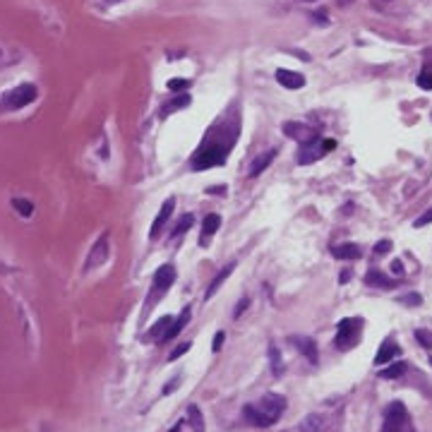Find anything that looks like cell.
<instances>
[{"label": "cell", "mask_w": 432, "mask_h": 432, "mask_svg": "<svg viewBox=\"0 0 432 432\" xmlns=\"http://www.w3.org/2000/svg\"><path fill=\"white\" fill-rule=\"evenodd\" d=\"M348 279H350V271H348V269H346V271H341V276H339V281H341V284H346Z\"/></svg>", "instance_id": "40"}, {"label": "cell", "mask_w": 432, "mask_h": 432, "mask_svg": "<svg viewBox=\"0 0 432 432\" xmlns=\"http://www.w3.org/2000/svg\"><path fill=\"white\" fill-rule=\"evenodd\" d=\"M187 87H190V82H187V80H180V77L168 82V89H171V92H180V89H187Z\"/></svg>", "instance_id": "29"}, {"label": "cell", "mask_w": 432, "mask_h": 432, "mask_svg": "<svg viewBox=\"0 0 432 432\" xmlns=\"http://www.w3.org/2000/svg\"><path fill=\"white\" fill-rule=\"evenodd\" d=\"M286 408V399L279 394H264L257 404H250L243 408V415L252 427H269L274 425Z\"/></svg>", "instance_id": "2"}, {"label": "cell", "mask_w": 432, "mask_h": 432, "mask_svg": "<svg viewBox=\"0 0 432 432\" xmlns=\"http://www.w3.org/2000/svg\"><path fill=\"white\" fill-rule=\"evenodd\" d=\"M269 365H271L274 377H281V372H284V360H281V350L276 348V346H269Z\"/></svg>", "instance_id": "24"}, {"label": "cell", "mask_w": 432, "mask_h": 432, "mask_svg": "<svg viewBox=\"0 0 432 432\" xmlns=\"http://www.w3.org/2000/svg\"><path fill=\"white\" fill-rule=\"evenodd\" d=\"M406 370H408V365H406V363H394V365H389L386 370H382V372H379V377H384V379H396V377H401Z\"/></svg>", "instance_id": "27"}, {"label": "cell", "mask_w": 432, "mask_h": 432, "mask_svg": "<svg viewBox=\"0 0 432 432\" xmlns=\"http://www.w3.org/2000/svg\"><path fill=\"white\" fill-rule=\"evenodd\" d=\"M284 135H288L295 142H300V147H303V144H310V142H315V139L320 137V130L310 128L307 123H286Z\"/></svg>", "instance_id": "8"}, {"label": "cell", "mask_w": 432, "mask_h": 432, "mask_svg": "<svg viewBox=\"0 0 432 432\" xmlns=\"http://www.w3.org/2000/svg\"><path fill=\"white\" fill-rule=\"evenodd\" d=\"M401 303H406V305H418L420 303V295H406V298H401Z\"/></svg>", "instance_id": "36"}, {"label": "cell", "mask_w": 432, "mask_h": 432, "mask_svg": "<svg viewBox=\"0 0 432 432\" xmlns=\"http://www.w3.org/2000/svg\"><path fill=\"white\" fill-rule=\"evenodd\" d=\"M171 322H173V317H161V320H156V324H151V329H149V336L161 341L164 334L168 331V327H171Z\"/></svg>", "instance_id": "23"}, {"label": "cell", "mask_w": 432, "mask_h": 432, "mask_svg": "<svg viewBox=\"0 0 432 432\" xmlns=\"http://www.w3.org/2000/svg\"><path fill=\"white\" fill-rule=\"evenodd\" d=\"M331 255L336 259H358L360 257V248L353 245V243H343V245H336L331 248Z\"/></svg>", "instance_id": "18"}, {"label": "cell", "mask_w": 432, "mask_h": 432, "mask_svg": "<svg viewBox=\"0 0 432 432\" xmlns=\"http://www.w3.org/2000/svg\"><path fill=\"white\" fill-rule=\"evenodd\" d=\"M288 343H293L305 358H310L312 363H317V343H315V339H310V336H298V334H295V336H288Z\"/></svg>", "instance_id": "11"}, {"label": "cell", "mask_w": 432, "mask_h": 432, "mask_svg": "<svg viewBox=\"0 0 432 432\" xmlns=\"http://www.w3.org/2000/svg\"><path fill=\"white\" fill-rule=\"evenodd\" d=\"M276 82L286 87V89H303L305 87V77L300 72H293V70H276Z\"/></svg>", "instance_id": "12"}, {"label": "cell", "mask_w": 432, "mask_h": 432, "mask_svg": "<svg viewBox=\"0 0 432 432\" xmlns=\"http://www.w3.org/2000/svg\"><path fill=\"white\" fill-rule=\"evenodd\" d=\"M221 228V216L219 214H207L204 216V223H202V238H200V245L207 248L209 245V240L216 235V230Z\"/></svg>", "instance_id": "13"}, {"label": "cell", "mask_w": 432, "mask_h": 432, "mask_svg": "<svg viewBox=\"0 0 432 432\" xmlns=\"http://www.w3.org/2000/svg\"><path fill=\"white\" fill-rule=\"evenodd\" d=\"M334 147H336V142H334V139L317 137L315 142H310V144H303V147H300V151H298V164H300V166L312 164V161H317V159H322L327 151H331Z\"/></svg>", "instance_id": "7"}, {"label": "cell", "mask_w": 432, "mask_h": 432, "mask_svg": "<svg viewBox=\"0 0 432 432\" xmlns=\"http://www.w3.org/2000/svg\"><path fill=\"white\" fill-rule=\"evenodd\" d=\"M207 192L209 194H223L226 192V187H223V185H216V187H207Z\"/></svg>", "instance_id": "37"}, {"label": "cell", "mask_w": 432, "mask_h": 432, "mask_svg": "<svg viewBox=\"0 0 432 432\" xmlns=\"http://www.w3.org/2000/svg\"><path fill=\"white\" fill-rule=\"evenodd\" d=\"M399 356V346H396L394 339H386L382 346H379V353L375 356V365H384V363H389L391 358H396Z\"/></svg>", "instance_id": "15"}, {"label": "cell", "mask_w": 432, "mask_h": 432, "mask_svg": "<svg viewBox=\"0 0 432 432\" xmlns=\"http://www.w3.org/2000/svg\"><path fill=\"white\" fill-rule=\"evenodd\" d=\"M238 135H240L238 110L233 115V108H230L228 118H219L212 128L207 130V135L202 137V144L197 147V151L190 159V168L192 171H207V168H214V166H223L230 149L238 142Z\"/></svg>", "instance_id": "1"}, {"label": "cell", "mask_w": 432, "mask_h": 432, "mask_svg": "<svg viewBox=\"0 0 432 432\" xmlns=\"http://www.w3.org/2000/svg\"><path fill=\"white\" fill-rule=\"evenodd\" d=\"M223 341H226V334H223V331H216V336H214V341H212V350H214V353H219V350H221Z\"/></svg>", "instance_id": "30"}, {"label": "cell", "mask_w": 432, "mask_h": 432, "mask_svg": "<svg viewBox=\"0 0 432 432\" xmlns=\"http://www.w3.org/2000/svg\"><path fill=\"white\" fill-rule=\"evenodd\" d=\"M187 420L192 425L194 432H204V418H202V411L197 408V406H187Z\"/></svg>", "instance_id": "25"}, {"label": "cell", "mask_w": 432, "mask_h": 432, "mask_svg": "<svg viewBox=\"0 0 432 432\" xmlns=\"http://www.w3.org/2000/svg\"><path fill=\"white\" fill-rule=\"evenodd\" d=\"M360 329H363V320L360 317H348L339 322V334H336V348L348 350L353 348L360 339Z\"/></svg>", "instance_id": "6"}, {"label": "cell", "mask_w": 432, "mask_h": 432, "mask_svg": "<svg viewBox=\"0 0 432 432\" xmlns=\"http://www.w3.org/2000/svg\"><path fill=\"white\" fill-rule=\"evenodd\" d=\"M312 17H315V19H317V22H320V24H327V17H324L322 12H315Z\"/></svg>", "instance_id": "41"}, {"label": "cell", "mask_w": 432, "mask_h": 432, "mask_svg": "<svg viewBox=\"0 0 432 432\" xmlns=\"http://www.w3.org/2000/svg\"><path fill=\"white\" fill-rule=\"evenodd\" d=\"M178 382H180V377H175L173 382H168V384H166V389H164V394H171V391H173V386L178 384Z\"/></svg>", "instance_id": "39"}, {"label": "cell", "mask_w": 432, "mask_h": 432, "mask_svg": "<svg viewBox=\"0 0 432 432\" xmlns=\"http://www.w3.org/2000/svg\"><path fill=\"white\" fill-rule=\"evenodd\" d=\"M391 271H394V274H401V271H404V264H401L399 259H394V262H391Z\"/></svg>", "instance_id": "38"}, {"label": "cell", "mask_w": 432, "mask_h": 432, "mask_svg": "<svg viewBox=\"0 0 432 432\" xmlns=\"http://www.w3.org/2000/svg\"><path fill=\"white\" fill-rule=\"evenodd\" d=\"M180 427H183V423H175V425H173V427H171V430H168V432H180Z\"/></svg>", "instance_id": "42"}, {"label": "cell", "mask_w": 432, "mask_h": 432, "mask_svg": "<svg viewBox=\"0 0 432 432\" xmlns=\"http://www.w3.org/2000/svg\"><path fill=\"white\" fill-rule=\"evenodd\" d=\"M108 259V235H101V238L94 243L92 252L87 257V264H84V271H92V269H99Z\"/></svg>", "instance_id": "9"}, {"label": "cell", "mask_w": 432, "mask_h": 432, "mask_svg": "<svg viewBox=\"0 0 432 432\" xmlns=\"http://www.w3.org/2000/svg\"><path fill=\"white\" fill-rule=\"evenodd\" d=\"M187 322H190V307H185L183 312H180V317L171 322V327H168V331L164 334V339H161V341H171V339H175V336H178V334L183 331V327H185Z\"/></svg>", "instance_id": "17"}, {"label": "cell", "mask_w": 432, "mask_h": 432, "mask_svg": "<svg viewBox=\"0 0 432 432\" xmlns=\"http://www.w3.org/2000/svg\"><path fill=\"white\" fill-rule=\"evenodd\" d=\"M233 271H235V262H230V264H226V267L221 269L219 274H216V279H214L212 284H209V288H207V293H204V298H207V300H212L214 295H216V291L221 288V284H223V281H226V279H228V276L233 274Z\"/></svg>", "instance_id": "14"}, {"label": "cell", "mask_w": 432, "mask_h": 432, "mask_svg": "<svg viewBox=\"0 0 432 432\" xmlns=\"http://www.w3.org/2000/svg\"><path fill=\"white\" fill-rule=\"evenodd\" d=\"M320 425H322L320 415H307V418H303L291 432H320Z\"/></svg>", "instance_id": "21"}, {"label": "cell", "mask_w": 432, "mask_h": 432, "mask_svg": "<svg viewBox=\"0 0 432 432\" xmlns=\"http://www.w3.org/2000/svg\"><path fill=\"white\" fill-rule=\"evenodd\" d=\"M194 226V216L192 214H183V216H180V219H178V223H175V228L171 230V238H180V235H183L185 230H190Z\"/></svg>", "instance_id": "22"}, {"label": "cell", "mask_w": 432, "mask_h": 432, "mask_svg": "<svg viewBox=\"0 0 432 432\" xmlns=\"http://www.w3.org/2000/svg\"><path fill=\"white\" fill-rule=\"evenodd\" d=\"M418 87L425 89V92H432V72L430 70H425V72L418 74Z\"/></svg>", "instance_id": "28"}, {"label": "cell", "mask_w": 432, "mask_h": 432, "mask_svg": "<svg viewBox=\"0 0 432 432\" xmlns=\"http://www.w3.org/2000/svg\"><path fill=\"white\" fill-rule=\"evenodd\" d=\"M425 223H432V209H430V212H425L423 216H420V219H415L413 226H415V228H423Z\"/></svg>", "instance_id": "32"}, {"label": "cell", "mask_w": 432, "mask_h": 432, "mask_svg": "<svg viewBox=\"0 0 432 432\" xmlns=\"http://www.w3.org/2000/svg\"><path fill=\"white\" fill-rule=\"evenodd\" d=\"M365 284H368V286H377V288H396V286H399V281L389 279V276L382 274V271H377V269H372V271H368V276H365Z\"/></svg>", "instance_id": "16"}, {"label": "cell", "mask_w": 432, "mask_h": 432, "mask_svg": "<svg viewBox=\"0 0 432 432\" xmlns=\"http://www.w3.org/2000/svg\"><path fill=\"white\" fill-rule=\"evenodd\" d=\"M36 96H38V92L34 84H19V87H15V89H10L8 94L0 96V110L24 108V106L36 101Z\"/></svg>", "instance_id": "3"}, {"label": "cell", "mask_w": 432, "mask_h": 432, "mask_svg": "<svg viewBox=\"0 0 432 432\" xmlns=\"http://www.w3.org/2000/svg\"><path fill=\"white\" fill-rule=\"evenodd\" d=\"M12 209L17 214H22L24 219H29L34 214V204L29 202V200H22V197H12Z\"/></svg>", "instance_id": "26"}, {"label": "cell", "mask_w": 432, "mask_h": 432, "mask_svg": "<svg viewBox=\"0 0 432 432\" xmlns=\"http://www.w3.org/2000/svg\"><path fill=\"white\" fill-rule=\"evenodd\" d=\"M175 281V267L173 264H161L156 269V274H154V284H151V291H149V298H147V307H151L154 303H159L164 293L173 286Z\"/></svg>", "instance_id": "5"}, {"label": "cell", "mask_w": 432, "mask_h": 432, "mask_svg": "<svg viewBox=\"0 0 432 432\" xmlns=\"http://www.w3.org/2000/svg\"><path fill=\"white\" fill-rule=\"evenodd\" d=\"M382 432H415L413 430V420L406 411V406L401 401H391L389 408L384 413V427Z\"/></svg>", "instance_id": "4"}, {"label": "cell", "mask_w": 432, "mask_h": 432, "mask_svg": "<svg viewBox=\"0 0 432 432\" xmlns=\"http://www.w3.org/2000/svg\"><path fill=\"white\" fill-rule=\"evenodd\" d=\"M276 159V149H271V151H264L262 156L255 159V164H252V168H250V178H257L259 173H264V168H267L271 161Z\"/></svg>", "instance_id": "19"}, {"label": "cell", "mask_w": 432, "mask_h": 432, "mask_svg": "<svg viewBox=\"0 0 432 432\" xmlns=\"http://www.w3.org/2000/svg\"><path fill=\"white\" fill-rule=\"evenodd\" d=\"M415 339L423 346H432V334H427V331H415Z\"/></svg>", "instance_id": "33"}, {"label": "cell", "mask_w": 432, "mask_h": 432, "mask_svg": "<svg viewBox=\"0 0 432 432\" xmlns=\"http://www.w3.org/2000/svg\"><path fill=\"white\" fill-rule=\"evenodd\" d=\"M389 250H391V243H389V240H379L377 245H375V252H377V255H382V252H389Z\"/></svg>", "instance_id": "35"}, {"label": "cell", "mask_w": 432, "mask_h": 432, "mask_svg": "<svg viewBox=\"0 0 432 432\" xmlns=\"http://www.w3.org/2000/svg\"><path fill=\"white\" fill-rule=\"evenodd\" d=\"M248 305H250V298H243V300H240V303L235 305V310H233V317H235V320H238L240 315L245 312V307H248Z\"/></svg>", "instance_id": "34"}, {"label": "cell", "mask_w": 432, "mask_h": 432, "mask_svg": "<svg viewBox=\"0 0 432 432\" xmlns=\"http://www.w3.org/2000/svg\"><path fill=\"white\" fill-rule=\"evenodd\" d=\"M173 209H175V197H168V200L161 204V209H159V214H156V219H154V223H151V230H149V238H151V240H156V235L164 230L166 221L171 219Z\"/></svg>", "instance_id": "10"}, {"label": "cell", "mask_w": 432, "mask_h": 432, "mask_svg": "<svg viewBox=\"0 0 432 432\" xmlns=\"http://www.w3.org/2000/svg\"><path fill=\"white\" fill-rule=\"evenodd\" d=\"M187 106H190V96H187V94H180V96H175V99H171V103H166V106H161V118H166V115H171L173 110L187 108Z\"/></svg>", "instance_id": "20"}, {"label": "cell", "mask_w": 432, "mask_h": 432, "mask_svg": "<svg viewBox=\"0 0 432 432\" xmlns=\"http://www.w3.org/2000/svg\"><path fill=\"white\" fill-rule=\"evenodd\" d=\"M187 350H190V343H187V341H185V343H180V346H178V348H175L173 353H171V356H168V360H175V358H180V356H185V353H187Z\"/></svg>", "instance_id": "31"}, {"label": "cell", "mask_w": 432, "mask_h": 432, "mask_svg": "<svg viewBox=\"0 0 432 432\" xmlns=\"http://www.w3.org/2000/svg\"><path fill=\"white\" fill-rule=\"evenodd\" d=\"M0 60H3V51H0Z\"/></svg>", "instance_id": "43"}]
</instances>
